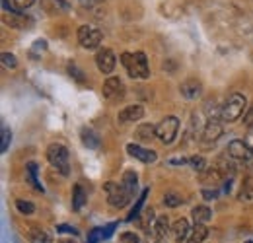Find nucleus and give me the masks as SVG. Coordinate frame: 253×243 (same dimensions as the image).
<instances>
[{
    "label": "nucleus",
    "instance_id": "nucleus-18",
    "mask_svg": "<svg viewBox=\"0 0 253 243\" xmlns=\"http://www.w3.org/2000/svg\"><path fill=\"white\" fill-rule=\"evenodd\" d=\"M134 136L140 140V142H150L154 136H156V126L154 124H140L134 132Z\"/></svg>",
    "mask_w": 253,
    "mask_h": 243
},
{
    "label": "nucleus",
    "instance_id": "nucleus-28",
    "mask_svg": "<svg viewBox=\"0 0 253 243\" xmlns=\"http://www.w3.org/2000/svg\"><path fill=\"white\" fill-rule=\"evenodd\" d=\"M185 202V199H181V195H177V193H168L166 197H164V204L168 206V208H175V206H179V204H183Z\"/></svg>",
    "mask_w": 253,
    "mask_h": 243
},
{
    "label": "nucleus",
    "instance_id": "nucleus-13",
    "mask_svg": "<svg viewBox=\"0 0 253 243\" xmlns=\"http://www.w3.org/2000/svg\"><path fill=\"white\" fill-rule=\"evenodd\" d=\"M144 117V109H142V105H128L125 107L123 111H119V122H134L138 121V119H142Z\"/></svg>",
    "mask_w": 253,
    "mask_h": 243
},
{
    "label": "nucleus",
    "instance_id": "nucleus-43",
    "mask_svg": "<svg viewBox=\"0 0 253 243\" xmlns=\"http://www.w3.org/2000/svg\"><path fill=\"white\" fill-rule=\"evenodd\" d=\"M53 2H55V4H57V6H61V8H63V10H68V4H66V2H64V0H53Z\"/></svg>",
    "mask_w": 253,
    "mask_h": 243
},
{
    "label": "nucleus",
    "instance_id": "nucleus-32",
    "mask_svg": "<svg viewBox=\"0 0 253 243\" xmlns=\"http://www.w3.org/2000/svg\"><path fill=\"white\" fill-rule=\"evenodd\" d=\"M10 140H12V132H10V128H2V144H0V150L2 152H6L8 150V146H10Z\"/></svg>",
    "mask_w": 253,
    "mask_h": 243
},
{
    "label": "nucleus",
    "instance_id": "nucleus-14",
    "mask_svg": "<svg viewBox=\"0 0 253 243\" xmlns=\"http://www.w3.org/2000/svg\"><path fill=\"white\" fill-rule=\"evenodd\" d=\"M171 236H173V240L177 243L185 242V238L189 236V222H187L185 218L175 220L173 226H171Z\"/></svg>",
    "mask_w": 253,
    "mask_h": 243
},
{
    "label": "nucleus",
    "instance_id": "nucleus-10",
    "mask_svg": "<svg viewBox=\"0 0 253 243\" xmlns=\"http://www.w3.org/2000/svg\"><path fill=\"white\" fill-rule=\"evenodd\" d=\"M126 152H128V156H132L134 160H138L142 163H154L156 158H158L156 152H152L148 148H142L138 144H126Z\"/></svg>",
    "mask_w": 253,
    "mask_h": 243
},
{
    "label": "nucleus",
    "instance_id": "nucleus-29",
    "mask_svg": "<svg viewBox=\"0 0 253 243\" xmlns=\"http://www.w3.org/2000/svg\"><path fill=\"white\" fill-rule=\"evenodd\" d=\"M16 208L22 214H26V216H30V214L35 212V204L30 202V201H16Z\"/></svg>",
    "mask_w": 253,
    "mask_h": 243
},
{
    "label": "nucleus",
    "instance_id": "nucleus-30",
    "mask_svg": "<svg viewBox=\"0 0 253 243\" xmlns=\"http://www.w3.org/2000/svg\"><path fill=\"white\" fill-rule=\"evenodd\" d=\"M218 169H220L222 175H232L234 173V165H232V162H228L226 160V156H222V158H218Z\"/></svg>",
    "mask_w": 253,
    "mask_h": 243
},
{
    "label": "nucleus",
    "instance_id": "nucleus-12",
    "mask_svg": "<svg viewBox=\"0 0 253 243\" xmlns=\"http://www.w3.org/2000/svg\"><path fill=\"white\" fill-rule=\"evenodd\" d=\"M181 95L183 97H187V99H197V97H201V93H203V84L197 80V78H189V80H185L183 84H181Z\"/></svg>",
    "mask_w": 253,
    "mask_h": 243
},
{
    "label": "nucleus",
    "instance_id": "nucleus-8",
    "mask_svg": "<svg viewBox=\"0 0 253 243\" xmlns=\"http://www.w3.org/2000/svg\"><path fill=\"white\" fill-rule=\"evenodd\" d=\"M222 134V124L216 119H209V122L205 124L203 128V134H201V142L203 146H209V144H214Z\"/></svg>",
    "mask_w": 253,
    "mask_h": 243
},
{
    "label": "nucleus",
    "instance_id": "nucleus-37",
    "mask_svg": "<svg viewBox=\"0 0 253 243\" xmlns=\"http://www.w3.org/2000/svg\"><path fill=\"white\" fill-rule=\"evenodd\" d=\"M152 218H154V210H152V208H146V210H144V220H142V228H144V230L148 228V222H150Z\"/></svg>",
    "mask_w": 253,
    "mask_h": 243
},
{
    "label": "nucleus",
    "instance_id": "nucleus-46",
    "mask_svg": "<svg viewBox=\"0 0 253 243\" xmlns=\"http://www.w3.org/2000/svg\"><path fill=\"white\" fill-rule=\"evenodd\" d=\"M154 243H166V242H164V240H158V242H154Z\"/></svg>",
    "mask_w": 253,
    "mask_h": 243
},
{
    "label": "nucleus",
    "instance_id": "nucleus-22",
    "mask_svg": "<svg viewBox=\"0 0 253 243\" xmlns=\"http://www.w3.org/2000/svg\"><path fill=\"white\" fill-rule=\"evenodd\" d=\"M148 193H150V189H144V191H142V195H140V197H138V201L134 202V206H132L130 214L126 216V222H132V220H136V218L142 214V206H144V201H146Z\"/></svg>",
    "mask_w": 253,
    "mask_h": 243
},
{
    "label": "nucleus",
    "instance_id": "nucleus-9",
    "mask_svg": "<svg viewBox=\"0 0 253 243\" xmlns=\"http://www.w3.org/2000/svg\"><path fill=\"white\" fill-rule=\"evenodd\" d=\"M123 93H125V86H123V82L119 78L111 76V78L105 80V84H103V97L115 101V99H121Z\"/></svg>",
    "mask_w": 253,
    "mask_h": 243
},
{
    "label": "nucleus",
    "instance_id": "nucleus-23",
    "mask_svg": "<svg viewBox=\"0 0 253 243\" xmlns=\"http://www.w3.org/2000/svg\"><path fill=\"white\" fill-rule=\"evenodd\" d=\"M220 179H222V173L218 167H209V169L201 171V181L203 183H212V185H216Z\"/></svg>",
    "mask_w": 253,
    "mask_h": 243
},
{
    "label": "nucleus",
    "instance_id": "nucleus-19",
    "mask_svg": "<svg viewBox=\"0 0 253 243\" xmlns=\"http://www.w3.org/2000/svg\"><path fill=\"white\" fill-rule=\"evenodd\" d=\"M169 232H171V228H169L168 216H158L156 222H154V234H156V238H158V240H164Z\"/></svg>",
    "mask_w": 253,
    "mask_h": 243
},
{
    "label": "nucleus",
    "instance_id": "nucleus-4",
    "mask_svg": "<svg viewBox=\"0 0 253 243\" xmlns=\"http://www.w3.org/2000/svg\"><path fill=\"white\" fill-rule=\"evenodd\" d=\"M47 160L63 173V175H68V150L63 144H51L47 148Z\"/></svg>",
    "mask_w": 253,
    "mask_h": 243
},
{
    "label": "nucleus",
    "instance_id": "nucleus-24",
    "mask_svg": "<svg viewBox=\"0 0 253 243\" xmlns=\"http://www.w3.org/2000/svg\"><path fill=\"white\" fill-rule=\"evenodd\" d=\"M86 202V193L80 185H74V191H72V208L74 210H80Z\"/></svg>",
    "mask_w": 253,
    "mask_h": 243
},
{
    "label": "nucleus",
    "instance_id": "nucleus-38",
    "mask_svg": "<svg viewBox=\"0 0 253 243\" xmlns=\"http://www.w3.org/2000/svg\"><path fill=\"white\" fill-rule=\"evenodd\" d=\"M57 232H63V234H70V236H78V232L72 228V226H66V224H63V226H57Z\"/></svg>",
    "mask_w": 253,
    "mask_h": 243
},
{
    "label": "nucleus",
    "instance_id": "nucleus-33",
    "mask_svg": "<svg viewBox=\"0 0 253 243\" xmlns=\"http://www.w3.org/2000/svg\"><path fill=\"white\" fill-rule=\"evenodd\" d=\"M2 64H4L6 68H16V66H18V61H16V57H14L12 53H2Z\"/></svg>",
    "mask_w": 253,
    "mask_h": 243
},
{
    "label": "nucleus",
    "instance_id": "nucleus-44",
    "mask_svg": "<svg viewBox=\"0 0 253 243\" xmlns=\"http://www.w3.org/2000/svg\"><path fill=\"white\" fill-rule=\"evenodd\" d=\"M95 2H99V0H80L82 6H94Z\"/></svg>",
    "mask_w": 253,
    "mask_h": 243
},
{
    "label": "nucleus",
    "instance_id": "nucleus-42",
    "mask_svg": "<svg viewBox=\"0 0 253 243\" xmlns=\"http://www.w3.org/2000/svg\"><path fill=\"white\" fill-rule=\"evenodd\" d=\"M246 124H248V126H252L253 124V107L248 111V115H246Z\"/></svg>",
    "mask_w": 253,
    "mask_h": 243
},
{
    "label": "nucleus",
    "instance_id": "nucleus-36",
    "mask_svg": "<svg viewBox=\"0 0 253 243\" xmlns=\"http://www.w3.org/2000/svg\"><path fill=\"white\" fill-rule=\"evenodd\" d=\"M121 242L123 243H138V238H136L134 234H130V232H125V234H121Z\"/></svg>",
    "mask_w": 253,
    "mask_h": 243
},
{
    "label": "nucleus",
    "instance_id": "nucleus-48",
    "mask_svg": "<svg viewBox=\"0 0 253 243\" xmlns=\"http://www.w3.org/2000/svg\"><path fill=\"white\" fill-rule=\"evenodd\" d=\"M252 158H253V150H252Z\"/></svg>",
    "mask_w": 253,
    "mask_h": 243
},
{
    "label": "nucleus",
    "instance_id": "nucleus-2",
    "mask_svg": "<svg viewBox=\"0 0 253 243\" xmlns=\"http://www.w3.org/2000/svg\"><path fill=\"white\" fill-rule=\"evenodd\" d=\"M246 105H248L246 95H242V93H232V95L228 97V101L222 105V109H220L222 121L236 122L242 115H244Z\"/></svg>",
    "mask_w": 253,
    "mask_h": 243
},
{
    "label": "nucleus",
    "instance_id": "nucleus-20",
    "mask_svg": "<svg viewBox=\"0 0 253 243\" xmlns=\"http://www.w3.org/2000/svg\"><path fill=\"white\" fill-rule=\"evenodd\" d=\"M191 216H193V222L195 224H207L212 218V212H211L209 206H195Z\"/></svg>",
    "mask_w": 253,
    "mask_h": 243
},
{
    "label": "nucleus",
    "instance_id": "nucleus-16",
    "mask_svg": "<svg viewBox=\"0 0 253 243\" xmlns=\"http://www.w3.org/2000/svg\"><path fill=\"white\" fill-rule=\"evenodd\" d=\"M80 136H82V144H84V146H88L90 150H97V148H99V144H101L99 136L95 134L92 128H86V126H84Z\"/></svg>",
    "mask_w": 253,
    "mask_h": 243
},
{
    "label": "nucleus",
    "instance_id": "nucleus-11",
    "mask_svg": "<svg viewBox=\"0 0 253 243\" xmlns=\"http://www.w3.org/2000/svg\"><path fill=\"white\" fill-rule=\"evenodd\" d=\"M228 156L234 160H248L252 158V150L244 140H232L228 144Z\"/></svg>",
    "mask_w": 253,
    "mask_h": 243
},
{
    "label": "nucleus",
    "instance_id": "nucleus-6",
    "mask_svg": "<svg viewBox=\"0 0 253 243\" xmlns=\"http://www.w3.org/2000/svg\"><path fill=\"white\" fill-rule=\"evenodd\" d=\"M101 39H103V33L92 26H82L78 30V41L84 49H97Z\"/></svg>",
    "mask_w": 253,
    "mask_h": 243
},
{
    "label": "nucleus",
    "instance_id": "nucleus-39",
    "mask_svg": "<svg viewBox=\"0 0 253 243\" xmlns=\"http://www.w3.org/2000/svg\"><path fill=\"white\" fill-rule=\"evenodd\" d=\"M35 0H14V4H16V8L18 10H26V8H30Z\"/></svg>",
    "mask_w": 253,
    "mask_h": 243
},
{
    "label": "nucleus",
    "instance_id": "nucleus-21",
    "mask_svg": "<svg viewBox=\"0 0 253 243\" xmlns=\"http://www.w3.org/2000/svg\"><path fill=\"white\" fill-rule=\"evenodd\" d=\"M207 236H209V228H207L205 224H195V228H193V232H191L187 243H203L207 240Z\"/></svg>",
    "mask_w": 253,
    "mask_h": 243
},
{
    "label": "nucleus",
    "instance_id": "nucleus-3",
    "mask_svg": "<svg viewBox=\"0 0 253 243\" xmlns=\"http://www.w3.org/2000/svg\"><path fill=\"white\" fill-rule=\"evenodd\" d=\"M105 191H107V202L113 208H123L132 199V195L123 187V183H105Z\"/></svg>",
    "mask_w": 253,
    "mask_h": 243
},
{
    "label": "nucleus",
    "instance_id": "nucleus-34",
    "mask_svg": "<svg viewBox=\"0 0 253 243\" xmlns=\"http://www.w3.org/2000/svg\"><path fill=\"white\" fill-rule=\"evenodd\" d=\"M115 228H117V222H111V224H107V226H103V228H101V236H103V240H109V238L113 236V232H115Z\"/></svg>",
    "mask_w": 253,
    "mask_h": 243
},
{
    "label": "nucleus",
    "instance_id": "nucleus-15",
    "mask_svg": "<svg viewBox=\"0 0 253 243\" xmlns=\"http://www.w3.org/2000/svg\"><path fill=\"white\" fill-rule=\"evenodd\" d=\"M4 22L10 26V28H16V30H22V28H28L30 24H32V20L30 18H26V16H22V14H6L4 16Z\"/></svg>",
    "mask_w": 253,
    "mask_h": 243
},
{
    "label": "nucleus",
    "instance_id": "nucleus-5",
    "mask_svg": "<svg viewBox=\"0 0 253 243\" xmlns=\"http://www.w3.org/2000/svg\"><path fill=\"white\" fill-rule=\"evenodd\" d=\"M177 130H179V119L173 117V115H169V117H166L156 126V136H158L164 144H169V142H173Z\"/></svg>",
    "mask_w": 253,
    "mask_h": 243
},
{
    "label": "nucleus",
    "instance_id": "nucleus-47",
    "mask_svg": "<svg viewBox=\"0 0 253 243\" xmlns=\"http://www.w3.org/2000/svg\"><path fill=\"white\" fill-rule=\"evenodd\" d=\"M246 243H253V242H246Z\"/></svg>",
    "mask_w": 253,
    "mask_h": 243
},
{
    "label": "nucleus",
    "instance_id": "nucleus-7",
    "mask_svg": "<svg viewBox=\"0 0 253 243\" xmlns=\"http://www.w3.org/2000/svg\"><path fill=\"white\" fill-rule=\"evenodd\" d=\"M115 55H113V51L111 49H99L97 51V55H95V64H97V68H99V72H103V74H111L113 70H115Z\"/></svg>",
    "mask_w": 253,
    "mask_h": 243
},
{
    "label": "nucleus",
    "instance_id": "nucleus-31",
    "mask_svg": "<svg viewBox=\"0 0 253 243\" xmlns=\"http://www.w3.org/2000/svg\"><path fill=\"white\" fill-rule=\"evenodd\" d=\"M189 163L193 169H197V171H205L207 167H205V158L203 156H193V158H189Z\"/></svg>",
    "mask_w": 253,
    "mask_h": 243
},
{
    "label": "nucleus",
    "instance_id": "nucleus-1",
    "mask_svg": "<svg viewBox=\"0 0 253 243\" xmlns=\"http://www.w3.org/2000/svg\"><path fill=\"white\" fill-rule=\"evenodd\" d=\"M121 62L126 68L128 76L130 78H140V80H146L150 78V68H148V59L142 51L138 53H123L121 55Z\"/></svg>",
    "mask_w": 253,
    "mask_h": 243
},
{
    "label": "nucleus",
    "instance_id": "nucleus-45",
    "mask_svg": "<svg viewBox=\"0 0 253 243\" xmlns=\"http://www.w3.org/2000/svg\"><path fill=\"white\" fill-rule=\"evenodd\" d=\"M57 243H78V242H74V240H59Z\"/></svg>",
    "mask_w": 253,
    "mask_h": 243
},
{
    "label": "nucleus",
    "instance_id": "nucleus-40",
    "mask_svg": "<svg viewBox=\"0 0 253 243\" xmlns=\"http://www.w3.org/2000/svg\"><path fill=\"white\" fill-rule=\"evenodd\" d=\"M203 197H205L207 201H214V199L218 197V191H209V189H203Z\"/></svg>",
    "mask_w": 253,
    "mask_h": 243
},
{
    "label": "nucleus",
    "instance_id": "nucleus-41",
    "mask_svg": "<svg viewBox=\"0 0 253 243\" xmlns=\"http://www.w3.org/2000/svg\"><path fill=\"white\" fill-rule=\"evenodd\" d=\"M68 70H70V76H76V80H78V82H84V76H82V74H80V72H78L74 66H70Z\"/></svg>",
    "mask_w": 253,
    "mask_h": 243
},
{
    "label": "nucleus",
    "instance_id": "nucleus-35",
    "mask_svg": "<svg viewBox=\"0 0 253 243\" xmlns=\"http://www.w3.org/2000/svg\"><path fill=\"white\" fill-rule=\"evenodd\" d=\"M103 240V236H101V228H94V230H90V234H88V243H97Z\"/></svg>",
    "mask_w": 253,
    "mask_h": 243
},
{
    "label": "nucleus",
    "instance_id": "nucleus-17",
    "mask_svg": "<svg viewBox=\"0 0 253 243\" xmlns=\"http://www.w3.org/2000/svg\"><path fill=\"white\" fill-rule=\"evenodd\" d=\"M28 238H30L32 243H53V238H51L49 232H45V230H41V228H35V226L30 228Z\"/></svg>",
    "mask_w": 253,
    "mask_h": 243
},
{
    "label": "nucleus",
    "instance_id": "nucleus-26",
    "mask_svg": "<svg viewBox=\"0 0 253 243\" xmlns=\"http://www.w3.org/2000/svg\"><path fill=\"white\" fill-rule=\"evenodd\" d=\"M253 199V177H248L246 181L242 183V189H240V201H252Z\"/></svg>",
    "mask_w": 253,
    "mask_h": 243
},
{
    "label": "nucleus",
    "instance_id": "nucleus-25",
    "mask_svg": "<svg viewBox=\"0 0 253 243\" xmlns=\"http://www.w3.org/2000/svg\"><path fill=\"white\" fill-rule=\"evenodd\" d=\"M136 185H138V177H136V173H134V171H125V173H123V187H125L130 195H134Z\"/></svg>",
    "mask_w": 253,
    "mask_h": 243
},
{
    "label": "nucleus",
    "instance_id": "nucleus-27",
    "mask_svg": "<svg viewBox=\"0 0 253 243\" xmlns=\"http://www.w3.org/2000/svg\"><path fill=\"white\" fill-rule=\"evenodd\" d=\"M26 171H28L30 183H32V185L35 187V189H37V191H41V193H43V187H41V183H39V177H37V163H35V162H30V163H28V167H26Z\"/></svg>",
    "mask_w": 253,
    "mask_h": 243
}]
</instances>
